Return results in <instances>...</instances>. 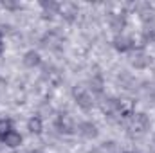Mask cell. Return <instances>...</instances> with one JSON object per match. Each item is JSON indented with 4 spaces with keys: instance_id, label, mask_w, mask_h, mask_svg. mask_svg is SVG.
I'll return each mask as SVG.
<instances>
[{
    "instance_id": "obj_1",
    "label": "cell",
    "mask_w": 155,
    "mask_h": 153,
    "mask_svg": "<svg viewBox=\"0 0 155 153\" xmlns=\"http://www.w3.org/2000/svg\"><path fill=\"white\" fill-rule=\"evenodd\" d=\"M72 96H74V101L78 103L79 108L83 110H90L94 106V94L88 86H83V85H76L72 88Z\"/></svg>"
},
{
    "instance_id": "obj_14",
    "label": "cell",
    "mask_w": 155,
    "mask_h": 153,
    "mask_svg": "<svg viewBox=\"0 0 155 153\" xmlns=\"http://www.w3.org/2000/svg\"><path fill=\"white\" fill-rule=\"evenodd\" d=\"M123 153H134V151H123Z\"/></svg>"
},
{
    "instance_id": "obj_8",
    "label": "cell",
    "mask_w": 155,
    "mask_h": 153,
    "mask_svg": "<svg viewBox=\"0 0 155 153\" xmlns=\"http://www.w3.org/2000/svg\"><path fill=\"white\" fill-rule=\"evenodd\" d=\"M24 63L33 69V67H38L40 63H41V58H40V54L36 50H29V52H25V56H24Z\"/></svg>"
},
{
    "instance_id": "obj_12",
    "label": "cell",
    "mask_w": 155,
    "mask_h": 153,
    "mask_svg": "<svg viewBox=\"0 0 155 153\" xmlns=\"http://www.w3.org/2000/svg\"><path fill=\"white\" fill-rule=\"evenodd\" d=\"M2 50H4V41H2V38H0V54H2Z\"/></svg>"
},
{
    "instance_id": "obj_7",
    "label": "cell",
    "mask_w": 155,
    "mask_h": 153,
    "mask_svg": "<svg viewBox=\"0 0 155 153\" xmlns=\"http://www.w3.org/2000/svg\"><path fill=\"white\" fill-rule=\"evenodd\" d=\"M2 142H4L5 146H9V148H18V146L22 144V135L13 130V132H9V133L5 135V139H4Z\"/></svg>"
},
{
    "instance_id": "obj_13",
    "label": "cell",
    "mask_w": 155,
    "mask_h": 153,
    "mask_svg": "<svg viewBox=\"0 0 155 153\" xmlns=\"http://www.w3.org/2000/svg\"><path fill=\"white\" fill-rule=\"evenodd\" d=\"M29 153H41L40 150H33V151H29Z\"/></svg>"
},
{
    "instance_id": "obj_11",
    "label": "cell",
    "mask_w": 155,
    "mask_h": 153,
    "mask_svg": "<svg viewBox=\"0 0 155 153\" xmlns=\"http://www.w3.org/2000/svg\"><path fill=\"white\" fill-rule=\"evenodd\" d=\"M9 132H13V122L9 119H0V141H4Z\"/></svg>"
},
{
    "instance_id": "obj_9",
    "label": "cell",
    "mask_w": 155,
    "mask_h": 153,
    "mask_svg": "<svg viewBox=\"0 0 155 153\" xmlns=\"http://www.w3.org/2000/svg\"><path fill=\"white\" fill-rule=\"evenodd\" d=\"M27 128H29V132H31V133L40 135V133H41V130H43V122H41V119H40L38 115H33V117L29 119V122H27Z\"/></svg>"
},
{
    "instance_id": "obj_3",
    "label": "cell",
    "mask_w": 155,
    "mask_h": 153,
    "mask_svg": "<svg viewBox=\"0 0 155 153\" xmlns=\"http://www.w3.org/2000/svg\"><path fill=\"white\" fill-rule=\"evenodd\" d=\"M116 114L119 117H132L135 114V105L132 99H116Z\"/></svg>"
},
{
    "instance_id": "obj_5",
    "label": "cell",
    "mask_w": 155,
    "mask_h": 153,
    "mask_svg": "<svg viewBox=\"0 0 155 153\" xmlns=\"http://www.w3.org/2000/svg\"><path fill=\"white\" fill-rule=\"evenodd\" d=\"M114 47H116L119 52H128V50L134 49V40L130 38V36H124V34L116 36V40H114Z\"/></svg>"
},
{
    "instance_id": "obj_6",
    "label": "cell",
    "mask_w": 155,
    "mask_h": 153,
    "mask_svg": "<svg viewBox=\"0 0 155 153\" xmlns=\"http://www.w3.org/2000/svg\"><path fill=\"white\" fill-rule=\"evenodd\" d=\"M78 132L83 135V137H87V139H96L97 137V126L96 124H92V122H81L79 126H78Z\"/></svg>"
},
{
    "instance_id": "obj_2",
    "label": "cell",
    "mask_w": 155,
    "mask_h": 153,
    "mask_svg": "<svg viewBox=\"0 0 155 153\" xmlns=\"http://www.w3.org/2000/svg\"><path fill=\"white\" fill-rule=\"evenodd\" d=\"M150 128V119L148 115L139 112V114H134L132 115V122H130V130L134 135H144Z\"/></svg>"
},
{
    "instance_id": "obj_4",
    "label": "cell",
    "mask_w": 155,
    "mask_h": 153,
    "mask_svg": "<svg viewBox=\"0 0 155 153\" xmlns=\"http://www.w3.org/2000/svg\"><path fill=\"white\" fill-rule=\"evenodd\" d=\"M56 128L61 132V133H74L76 126H74V119L69 114H60L58 115V121H56Z\"/></svg>"
},
{
    "instance_id": "obj_10",
    "label": "cell",
    "mask_w": 155,
    "mask_h": 153,
    "mask_svg": "<svg viewBox=\"0 0 155 153\" xmlns=\"http://www.w3.org/2000/svg\"><path fill=\"white\" fill-rule=\"evenodd\" d=\"M58 11L63 15V16H67V18H72V15H76V5L74 4H58Z\"/></svg>"
}]
</instances>
